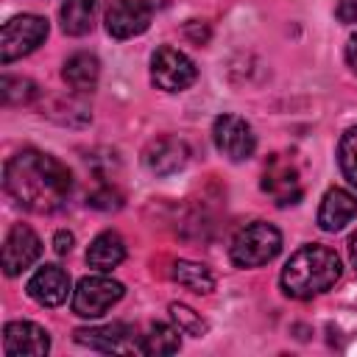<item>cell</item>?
Returning <instances> with one entry per match:
<instances>
[{
  "instance_id": "obj_12",
  "label": "cell",
  "mask_w": 357,
  "mask_h": 357,
  "mask_svg": "<svg viewBox=\"0 0 357 357\" xmlns=\"http://www.w3.org/2000/svg\"><path fill=\"white\" fill-rule=\"evenodd\" d=\"M50 349V335L33 321H11L3 329L6 357H42Z\"/></svg>"
},
{
  "instance_id": "obj_22",
  "label": "cell",
  "mask_w": 357,
  "mask_h": 357,
  "mask_svg": "<svg viewBox=\"0 0 357 357\" xmlns=\"http://www.w3.org/2000/svg\"><path fill=\"white\" fill-rule=\"evenodd\" d=\"M170 318H173V324H176V329L181 332V335H192V337H201V335H206V321L201 318V312H195L192 307H187V304H178V301H173L170 304Z\"/></svg>"
},
{
  "instance_id": "obj_14",
  "label": "cell",
  "mask_w": 357,
  "mask_h": 357,
  "mask_svg": "<svg viewBox=\"0 0 357 357\" xmlns=\"http://www.w3.org/2000/svg\"><path fill=\"white\" fill-rule=\"evenodd\" d=\"M28 296L42 307H59L70 296V273L59 265H42L28 279Z\"/></svg>"
},
{
  "instance_id": "obj_23",
  "label": "cell",
  "mask_w": 357,
  "mask_h": 357,
  "mask_svg": "<svg viewBox=\"0 0 357 357\" xmlns=\"http://www.w3.org/2000/svg\"><path fill=\"white\" fill-rule=\"evenodd\" d=\"M0 89H3V103H6V106L31 103V100L39 95V89H36L33 81H28V78H14V75H3Z\"/></svg>"
},
{
  "instance_id": "obj_9",
  "label": "cell",
  "mask_w": 357,
  "mask_h": 357,
  "mask_svg": "<svg viewBox=\"0 0 357 357\" xmlns=\"http://www.w3.org/2000/svg\"><path fill=\"white\" fill-rule=\"evenodd\" d=\"M151 6L145 0H109L106 3V31L114 39H131L148 31L151 25Z\"/></svg>"
},
{
  "instance_id": "obj_15",
  "label": "cell",
  "mask_w": 357,
  "mask_h": 357,
  "mask_svg": "<svg viewBox=\"0 0 357 357\" xmlns=\"http://www.w3.org/2000/svg\"><path fill=\"white\" fill-rule=\"evenodd\" d=\"M354 218H357V195H351L343 187H332L324 192L318 206V226L324 231H340Z\"/></svg>"
},
{
  "instance_id": "obj_13",
  "label": "cell",
  "mask_w": 357,
  "mask_h": 357,
  "mask_svg": "<svg viewBox=\"0 0 357 357\" xmlns=\"http://www.w3.org/2000/svg\"><path fill=\"white\" fill-rule=\"evenodd\" d=\"M190 159V148L184 139L173 137V134H165V137H156L145 145L142 151V162L151 173L156 176H170V173H178Z\"/></svg>"
},
{
  "instance_id": "obj_19",
  "label": "cell",
  "mask_w": 357,
  "mask_h": 357,
  "mask_svg": "<svg viewBox=\"0 0 357 357\" xmlns=\"http://www.w3.org/2000/svg\"><path fill=\"white\" fill-rule=\"evenodd\" d=\"M173 279L181 284V287H187V290H192V293H212L215 290V276H212V271L206 268V265H201V262H190V259H178V262H173Z\"/></svg>"
},
{
  "instance_id": "obj_10",
  "label": "cell",
  "mask_w": 357,
  "mask_h": 357,
  "mask_svg": "<svg viewBox=\"0 0 357 357\" xmlns=\"http://www.w3.org/2000/svg\"><path fill=\"white\" fill-rule=\"evenodd\" d=\"M42 254V243L36 231L25 223H14L3 240V271L6 276H20L28 271Z\"/></svg>"
},
{
  "instance_id": "obj_18",
  "label": "cell",
  "mask_w": 357,
  "mask_h": 357,
  "mask_svg": "<svg viewBox=\"0 0 357 357\" xmlns=\"http://www.w3.org/2000/svg\"><path fill=\"white\" fill-rule=\"evenodd\" d=\"M95 11H98V0H64L61 3V31L67 36H84L92 31L95 25Z\"/></svg>"
},
{
  "instance_id": "obj_2",
  "label": "cell",
  "mask_w": 357,
  "mask_h": 357,
  "mask_svg": "<svg viewBox=\"0 0 357 357\" xmlns=\"http://www.w3.org/2000/svg\"><path fill=\"white\" fill-rule=\"evenodd\" d=\"M340 279V257L321 243L301 245L282 268V290L290 298H312Z\"/></svg>"
},
{
  "instance_id": "obj_11",
  "label": "cell",
  "mask_w": 357,
  "mask_h": 357,
  "mask_svg": "<svg viewBox=\"0 0 357 357\" xmlns=\"http://www.w3.org/2000/svg\"><path fill=\"white\" fill-rule=\"evenodd\" d=\"M262 192H268L276 206L298 204L304 190H301V178H298L296 165L284 156H273L262 173Z\"/></svg>"
},
{
  "instance_id": "obj_28",
  "label": "cell",
  "mask_w": 357,
  "mask_h": 357,
  "mask_svg": "<svg viewBox=\"0 0 357 357\" xmlns=\"http://www.w3.org/2000/svg\"><path fill=\"white\" fill-rule=\"evenodd\" d=\"M349 259H351L354 273H357V234H351V240H349Z\"/></svg>"
},
{
  "instance_id": "obj_27",
  "label": "cell",
  "mask_w": 357,
  "mask_h": 357,
  "mask_svg": "<svg viewBox=\"0 0 357 357\" xmlns=\"http://www.w3.org/2000/svg\"><path fill=\"white\" fill-rule=\"evenodd\" d=\"M346 64H349L351 73L357 75V33H351L349 42H346Z\"/></svg>"
},
{
  "instance_id": "obj_24",
  "label": "cell",
  "mask_w": 357,
  "mask_h": 357,
  "mask_svg": "<svg viewBox=\"0 0 357 357\" xmlns=\"http://www.w3.org/2000/svg\"><path fill=\"white\" fill-rule=\"evenodd\" d=\"M86 204L95 206V209L109 212V209H120V206H123V195H120L114 187H100V190H95V192L86 198Z\"/></svg>"
},
{
  "instance_id": "obj_8",
  "label": "cell",
  "mask_w": 357,
  "mask_h": 357,
  "mask_svg": "<svg viewBox=\"0 0 357 357\" xmlns=\"http://www.w3.org/2000/svg\"><path fill=\"white\" fill-rule=\"evenodd\" d=\"M75 343L103 351V354H142V337H137V332L128 324H103V326H86V329H75Z\"/></svg>"
},
{
  "instance_id": "obj_5",
  "label": "cell",
  "mask_w": 357,
  "mask_h": 357,
  "mask_svg": "<svg viewBox=\"0 0 357 357\" xmlns=\"http://www.w3.org/2000/svg\"><path fill=\"white\" fill-rule=\"evenodd\" d=\"M123 293L126 287L117 279L103 276V271L84 276L73 290V312L81 318H100L123 298Z\"/></svg>"
},
{
  "instance_id": "obj_21",
  "label": "cell",
  "mask_w": 357,
  "mask_h": 357,
  "mask_svg": "<svg viewBox=\"0 0 357 357\" xmlns=\"http://www.w3.org/2000/svg\"><path fill=\"white\" fill-rule=\"evenodd\" d=\"M337 165L343 178L357 190V126L346 128L337 142Z\"/></svg>"
},
{
  "instance_id": "obj_16",
  "label": "cell",
  "mask_w": 357,
  "mask_h": 357,
  "mask_svg": "<svg viewBox=\"0 0 357 357\" xmlns=\"http://www.w3.org/2000/svg\"><path fill=\"white\" fill-rule=\"evenodd\" d=\"M61 78L67 81V86L73 92H89V89H95V84L100 78V61L84 50L73 53L61 67Z\"/></svg>"
},
{
  "instance_id": "obj_6",
  "label": "cell",
  "mask_w": 357,
  "mask_h": 357,
  "mask_svg": "<svg viewBox=\"0 0 357 357\" xmlns=\"http://www.w3.org/2000/svg\"><path fill=\"white\" fill-rule=\"evenodd\" d=\"M195 78H198V67L187 53H181L170 45H162L159 50H153V56H151V81L159 89L181 92Z\"/></svg>"
},
{
  "instance_id": "obj_26",
  "label": "cell",
  "mask_w": 357,
  "mask_h": 357,
  "mask_svg": "<svg viewBox=\"0 0 357 357\" xmlns=\"http://www.w3.org/2000/svg\"><path fill=\"white\" fill-rule=\"evenodd\" d=\"M73 243H75V240H73V234L61 229V231H56V237H53V251L64 257V254H70V251H73Z\"/></svg>"
},
{
  "instance_id": "obj_7",
  "label": "cell",
  "mask_w": 357,
  "mask_h": 357,
  "mask_svg": "<svg viewBox=\"0 0 357 357\" xmlns=\"http://www.w3.org/2000/svg\"><path fill=\"white\" fill-rule=\"evenodd\" d=\"M212 142L229 162H245L257 151L254 128L237 114H220L212 123Z\"/></svg>"
},
{
  "instance_id": "obj_1",
  "label": "cell",
  "mask_w": 357,
  "mask_h": 357,
  "mask_svg": "<svg viewBox=\"0 0 357 357\" xmlns=\"http://www.w3.org/2000/svg\"><path fill=\"white\" fill-rule=\"evenodd\" d=\"M3 187L17 206L36 215H53L64 209L73 192V176L56 156L28 148L6 162Z\"/></svg>"
},
{
  "instance_id": "obj_25",
  "label": "cell",
  "mask_w": 357,
  "mask_h": 357,
  "mask_svg": "<svg viewBox=\"0 0 357 357\" xmlns=\"http://www.w3.org/2000/svg\"><path fill=\"white\" fill-rule=\"evenodd\" d=\"M335 17H337L343 25L357 22V0H337V3H335Z\"/></svg>"
},
{
  "instance_id": "obj_20",
  "label": "cell",
  "mask_w": 357,
  "mask_h": 357,
  "mask_svg": "<svg viewBox=\"0 0 357 357\" xmlns=\"http://www.w3.org/2000/svg\"><path fill=\"white\" fill-rule=\"evenodd\" d=\"M181 349L178 329L167 324H151L148 335H142V354H176Z\"/></svg>"
},
{
  "instance_id": "obj_17",
  "label": "cell",
  "mask_w": 357,
  "mask_h": 357,
  "mask_svg": "<svg viewBox=\"0 0 357 357\" xmlns=\"http://www.w3.org/2000/svg\"><path fill=\"white\" fill-rule=\"evenodd\" d=\"M123 259H126V243H123V237L117 231H100L89 243V248H86L89 268L103 271V273L112 271V268H117Z\"/></svg>"
},
{
  "instance_id": "obj_3",
  "label": "cell",
  "mask_w": 357,
  "mask_h": 357,
  "mask_svg": "<svg viewBox=\"0 0 357 357\" xmlns=\"http://www.w3.org/2000/svg\"><path fill=\"white\" fill-rule=\"evenodd\" d=\"M279 251H282V234L273 223H265V220L245 223L231 237V245H229V257L237 268L268 265Z\"/></svg>"
},
{
  "instance_id": "obj_4",
  "label": "cell",
  "mask_w": 357,
  "mask_h": 357,
  "mask_svg": "<svg viewBox=\"0 0 357 357\" xmlns=\"http://www.w3.org/2000/svg\"><path fill=\"white\" fill-rule=\"evenodd\" d=\"M47 20L39 14H17L11 17L0 31V61L11 64L14 59H22L33 53L47 39Z\"/></svg>"
}]
</instances>
